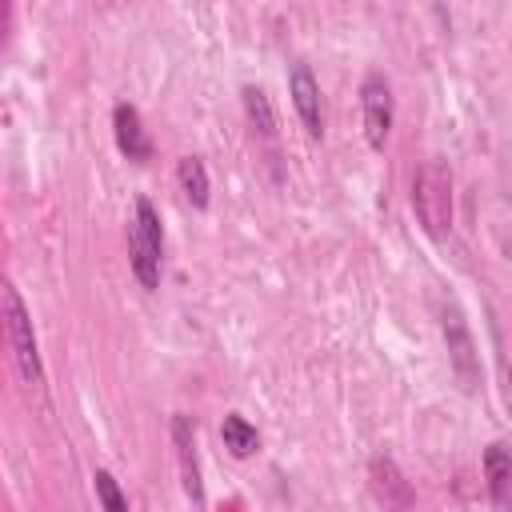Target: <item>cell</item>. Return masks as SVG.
I'll return each instance as SVG.
<instances>
[{
    "label": "cell",
    "mask_w": 512,
    "mask_h": 512,
    "mask_svg": "<svg viewBox=\"0 0 512 512\" xmlns=\"http://www.w3.org/2000/svg\"><path fill=\"white\" fill-rule=\"evenodd\" d=\"M176 184H180V192L188 196L192 208H208L212 184H208V168H204L200 156H180V164H176Z\"/></svg>",
    "instance_id": "cell-12"
},
{
    "label": "cell",
    "mask_w": 512,
    "mask_h": 512,
    "mask_svg": "<svg viewBox=\"0 0 512 512\" xmlns=\"http://www.w3.org/2000/svg\"><path fill=\"white\" fill-rule=\"evenodd\" d=\"M112 132H116V148H120L128 160H136V164L152 160V140H148V128H144L136 104L120 100V104L112 108Z\"/></svg>",
    "instance_id": "cell-9"
},
{
    "label": "cell",
    "mask_w": 512,
    "mask_h": 512,
    "mask_svg": "<svg viewBox=\"0 0 512 512\" xmlns=\"http://www.w3.org/2000/svg\"><path fill=\"white\" fill-rule=\"evenodd\" d=\"M128 264L132 276L144 292L160 288V264H164V228H160V212L148 196L136 200L132 208V224H128Z\"/></svg>",
    "instance_id": "cell-2"
},
{
    "label": "cell",
    "mask_w": 512,
    "mask_h": 512,
    "mask_svg": "<svg viewBox=\"0 0 512 512\" xmlns=\"http://www.w3.org/2000/svg\"><path fill=\"white\" fill-rule=\"evenodd\" d=\"M92 488H96V496H100V504L108 512H128V500H124V492H120V484L112 480L108 468H96L92 472Z\"/></svg>",
    "instance_id": "cell-14"
},
{
    "label": "cell",
    "mask_w": 512,
    "mask_h": 512,
    "mask_svg": "<svg viewBox=\"0 0 512 512\" xmlns=\"http://www.w3.org/2000/svg\"><path fill=\"white\" fill-rule=\"evenodd\" d=\"M412 212L424 228V236L444 240L452 232V168L432 156L412 176Z\"/></svg>",
    "instance_id": "cell-1"
},
{
    "label": "cell",
    "mask_w": 512,
    "mask_h": 512,
    "mask_svg": "<svg viewBox=\"0 0 512 512\" xmlns=\"http://www.w3.org/2000/svg\"><path fill=\"white\" fill-rule=\"evenodd\" d=\"M172 448H176V468H180V488L192 504H204V484H200V460H196V428L192 416L176 412L172 416Z\"/></svg>",
    "instance_id": "cell-7"
},
{
    "label": "cell",
    "mask_w": 512,
    "mask_h": 512,
    "mask_svg": "<svg viewBox=\"0 0 512 512\" xmlns=\"http://www.w3.org/2000/svg\"><path fill=\"white\" fill-rule=\"evenodd\" d=\"M4 336H8V352L12 364L20 372V380L28 388H44V364H40V348H36V332H32V316L16 292V284H4Z\"/></svg>",
    "instance_id": "cell-3"
},
{
    "label": "cell",
    "mask_w": 512,
    "mask_h": 512,
    "mask_svg": "<svg viewBox=\"0 0 512 512\" xmlns=\"http://www.w3.org/2000/svg\"><path fill=\"white\" fill-rule=\"evenodd\" d=\"M440 332H444V348H448V364H452L456 380L468 392H476V384H480V352H476L472 328H468V320H464V312L456 304L440 308Z\"/></svg>",
    "instance_id": "cell-4"
},
{
    "label": "cell",
    "mask_w": 512,
    "mask_h": 512,
    "mask_svg": "<svg viewBox=\"0 0 512 512\" xmlns=\"http://www.w3.org/2000/svg\"><path fill=\"white\" fill-rule=\"evenodd\" d=\"M368 480H372V496L384 508H412L416 504V492H412V484L404 480V472L396 468L392 456H372L368 460Z\"/></svg>",
    "instance_id": "cell-8"
},
{
    "label": "cell",
    "mask_w": 512,
    "mask_h": 512,
    "mask_svg": "<svg viewBox=\"0 0 512 512\" xmlns=\"http://www.w3.org/2000/svg\"><path fill=\"white\" fill-rule=\"evenodd\" d=\"M220 440H224V448L232 452V456H252L256 448H260V432H256V424H248L240 412H228L224 416V424H220Z\"/></svg>",
    "instance_id": "cell-13"
},
{
    "label": "cell",
    "mask_w": 512,
    "mask_h": 512,
    "mask_svg": "<svg viewBox=\"0 0 512 512\" xmlns=\"http://www.w3.org/2000/svg\"><path fill=\"white\" fill-rule=\"evenodd\" d=\"M288 96H292V108H296L304 132H308L312 140H320V136H324L320 84H316V76H312V68H308L304 60H292V68H288Z\"/></svg>",
    "instance_id": "cell-6"
},
{
    "label": "cell",
    "mask_w": 512,
    "mask_h": 512,
    "mask_svg": "<svg viewBox=\"0 0 512 512\" xmlns=\"http://www.w3.org/2000/svg\"><path fill=\"white\" fill-rule=\"evenodd\" d=\"M360 112H364V140H368V148L384 152V144L392 136V120H396L392 84H388L384 72H368L360 80Z\"/></svg>",
    "instance_id": "cell-5"
},
{
    "label": "cell",
    "mask_w": 512,
    "mask_h": 512,
    "mask_svg": "<svg viewBox=\"0 0 512 512\" xmlns=\"http://www.w3.org/2000/svg\"><path fill=\"white\" fill-rule=\"evenodd\" d=\"M240 100H244V116H248L252 132L264 136V140H276V112H272L268 92L256 88V84H244V88H240Z\"/></svg>",
    "instance_id": "cell-11"
},
{
    "label": "cell",
    "mask_w": 512,
    "mask_h": 512,
    "mask_svg": "<svg viewBox=\"0 0 512 512\" xmlns=\"http://www.w3.org/2000/svg\"><path fill=\"white\" fill-rule=\"evenodd\" d=\"M484 480H488V496L496 508H512V448L492 440L484 448Z\"/></svg>",
    "instance_id": "cell-10"
},
{
    "label": "cell",
    "mask_w": 512,
    "mask_h": 512,
    "mask_svg": "<svg viewBox=\"0 0 512 512\" xmlns=\"http://www.w3.org/2000/svg\"><path fill=\"white\" fill-rule=\"evenodd\" d=\"M496 360H500V380H504V384H500V388H504V404H508V412H512V372H508V360H504V352H500Z\"/></svg>",
    "instance_id": "cell-15"
}]
</instances>
